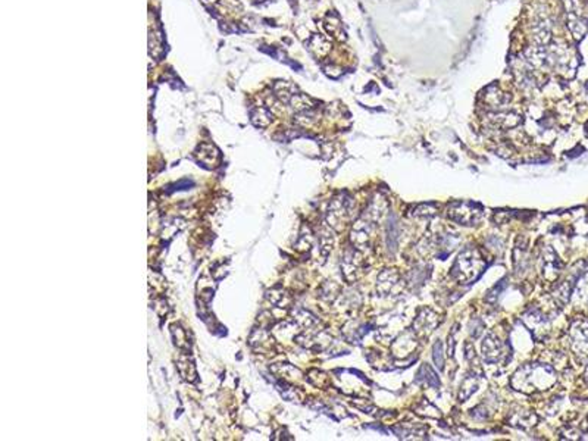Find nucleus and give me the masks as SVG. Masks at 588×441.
Listing matches in <instances>:
<instances>
[{
  "label": "nucleus",
  "instance_id": "8",
  "mask_svg": "<svg viewBox=\"0 0 588 441\" xmlns=\"http://www.w3.org/2000/svg\"><path fill=\"white\" fill-rule=\"evenodd\" d=\"M387 238H388V247L390 250L396 249L397 241H399V221L396 216H390L388 221V231H387Z\"/></svg>",
  "mask_w": 588,
  "mask_h": 441
},
{
  "label": "nucleus",
  "instance_id": "4",
  "mask_svg": "<svg viewBox=\"0 0 588 441\" xmlns=\"http://www.w3.org/2000/svg\"><path fill=\"white\" fill-rule=\"evenodd\" d=\"M482 355L488 364H496L503 356V344L494 334H488L482 343Z\"/></svg>",
  "mask_w": 588,
  "mask_h": 441
},
{
  "label": "nucleus",
  "instance_id": "10",
  "mask_svg": "<svg viewBox=\"0 0 588 441\" xmlns=\"http://www.w3.org/2000/svg\"><path fill=\"white\" fill-rule=\"evenodd\" d=\"M475 377V375H474ZM472 375L471 377H468L465 381H463V384L460 386V400H466L474 391H477V389H478V383H477V380L474 378Z\"/></svg>",
  "mask_w": 588,
  "mask_h": 441
},
{
  "label": "nucleus",
  "instance_id": "3",
  "mask_svg": "<svg viewBox=\"0 0 588 441\" xmlns=\"http://www.w3.org/2000/svg\"><path fill=\"white\" fill-rule=\"evenodd\" d=\"M348 210H350L348 200L343 199V197L334 199V200L331 202V205H329L328 215H326V216H328L329 225L334 227V228H338V225L343 224V222L346 221V218H347L348 215Z\"/></svg>",
  "mask_w": 588,
  "mask_h": 441
},
{
  "label": "nucleus",
  "instance_id": "13",
  "mask_svg": "<svg viewBox=\"0 0 588 441\" xmlns=\"http://www.w3.org/2000/svg\"><path fill=\"white\" fill-rule=\"evenodd\" d=\"M434 362L437 364V366L440 368V369H443V366H444V358H443V344L438 341V343H435V346H434Z\"/></svg>",
  "mask_w": 588,
  "mask_h": 441
},
{
  "label": "nucleus",
  "instance_id": "9",
  "mask_svg": "<svg viewBox=\"0 0 588 441\" xmlns=\"http://www.w3.org/2000/svg\"><path fill=\"white\" fill-rule=\"evenodd\" d=\"M485 102L490 106L496 107V106H500V104L505 103V96H503V93L497 87H488L487 96H485Z\"/></svg>",
  "mask_w": 588,
  "mask_h": 441
},
{
  "label": "nucleus",
  "instance_id": "12",
  "mask_svg": "<svg viewBox=\"0 0 588 441\" xmlns=\"http://www.w3.org/2000/svg\"><path fill=\"white\" fill-rule=\"evenodd\" d=\"M413 215L415 216H432V215H435V208H434V205H421V206H418V208L413 210Z\"/></svg>",
  "mask_w": 588,
  "mask_h": 441
},
{
  "label": "nucleus",
  "instance_id": "5",
  "mask_svg": "<svg viewBox=\"0 0 588 441\" xmlns=\"http://www.w3.org/2000/svg\"><path fill=\"white\" fill-rule=\"evenodd\" d=\"M435 325H437L435 315L431 311H424L419 316H418V319H416L415 331H416V333H422V334H429Z\"/></svg>",
  "mask_w": 588,
  "mask_h": 441
},
{
  "label": "nucleus",
  "instance_id": "6",
  "mask_svg": "<svg viewBox=\"0 0 588 441\" xmlns=\"http://www.w3.org/2000/svg\"><path fill=\"white\" fill-rule=\"evenodd\" d=\"M399 275L394 271H385L378 277V291L387 294L391 291V288L397 284Z\"/></svg>",
  "mask_w": 588,
  "mask_h": 441
},
{
  "label": "nucleus",
  "instance_id": "11",
  "mask_svg": "<svg viewBox=\"0 0 588 441\" xmlns=\"http://www.w3.org/2000/svg\"><path fill=\"white\" fill-rule=\"evenodd\" d=\"M421 372H424V374H425L424 380H425V383H427L429 387H432V389H437V387L440 386L438 377L435 375V372H434V371H432V369H431L428 365H424V366H422Z\"/></svg>",
  "mask_w": 588,
  "mask_h": 441
},
{
  "label": "nucleus",
  "instance_id": "2",
  "mask_svg": "<svg viewBox=\"0 0 588 441\" xmlns=\"http://www.w3.org/2000/svg\"><path fill=\"white\" fill-rule=\"evenodd\" d=\"M484 209L472 202H455L449 206V218L462 225H475L481 221Z\"/></svg>",
  "mask_w": 588,
  "mask_h": 441
},
{
  "label": "nucleus",
  "instance_id": "7",
  "mask_svg": "<svg viewBox=\"0 0 588 441\" xmlns=\"http://www.w3.org/2000/svg\"><path fill=\"white\" fill-rule=\"evenodd\" d=\"M493 121H494L496 124L505 127V128H512V127H516V125L521 122V116L516 115V113H513V112H509V113H494V115H493Z\"/></svg>",
  "mask_w": 588,
  "mask_h": 441
},
{
  "label": "nucleus",
  "instance_id": "1",
  "mask_svg": "<svg viewBox=\"0 0 588 441\" xmlns=\"http://www.w3.org/2000/svg\"><path fill=\"white\" fill-rule=\"evenodd\" d=\"M485 260L477 249H465L456 259L452 268V277L463 284H471L480 278L485 269Z\"/></svg>",
  "mask_w": 588,
  "mask_h": 441
}]
</instances>
